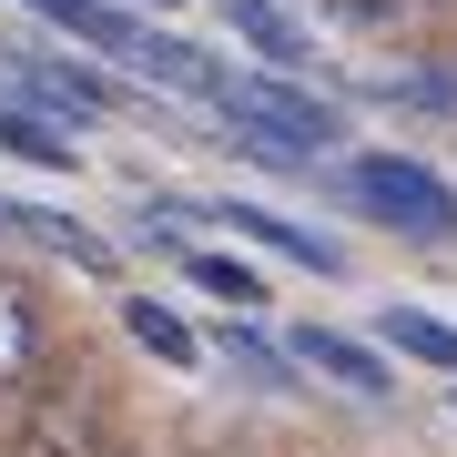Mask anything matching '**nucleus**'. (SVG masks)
<instances>
[{"label": "nucleus", "instance_id": "1", "mask_svg": "<svg viewBox=\"0 0 457 457\" xmlns=\"http://www.w3.org/2000/svg\"><path fill=\"white\" fill-rule=\"evenodd\" d=\"M122 437H132V396H122V366L102 356V345L62 336V356H51V376L31 386V407L11 417L0 457H112Z\"/></svg>", "mask_w": 457, "mask_h": 457}, {"label": "nucleus", "instance_id": "2", "mask_svg": "<svg viewBox=\"0 0 457 457\" xmlns=\"http://www.w3.org/2000/svg\"><path fill=\"white\" fill-rule=\"evenodd\" d=\"M213 112H224V143L245 153V163H275V173H315V163L345 153V102L305 92V71L234 62L224 92H213Z\"/></svg>", "mask_w": 457, "mask_h": 457}, {"label": "nucleus", "instance_id": "3", "mask_svg": "<svg viewBox=\"0 0 457 457\" xmlns=\"http://www.w3.org/2000/svg\"><path fill=\"white\" fill-rule=\"evenodd\" d=\"M336 194L366 213L376 234H396V245L417 254H457V183L427 163V153H396V143H366L336 163Z\"/></svg>", "mask_w": 457, "mask_h": 457}, {"label": "nucleus", "instance_id": "4", "mask_svg": "<svg viewBox=\"0 0 457 457\" xmlns=\"http://www.w3.org/2000/svg\"><path fill=\"white\" fill-rule=\"evenodd\" d=\"M51 356H62V315H51L41 275L21 254H0V437H11V417L31 407V386L51 376Z\"/></svg>", "mask_w": 457, "mask_h": 457}, {"label": "nucleus", "instance_id": "5", "mask_svg": "<svg viewBox=\"0 0 457 457\" xmlns=\"http://www.w3.org/2000/svg\"><path fill=\"white\" fill-rule=\"evenodd\" d=\"M0 71H11V102H31V112L71 122V132H82V122H122V112H132V92L92 62V51H41V41H21Z\"/></svg>", "mask_w": 457, "mask_h": 457}, {"label": "nucleus", "instance_id": "6", "mask_svg": "<svg viewBox=\"0 0 457 457\" xmlns=\"http://www.w3.org/2000/svg\"><path fill=\"white\" fill-rule=\"evenodd\" d=\"M173 213H183V224L234 234V245H264L275 264H305V275H345V245H336V234L295 224V213H275V204H173Z\"/></svg>", "mask_w": 457, "mask_h": 457}, {"label": "nucleus", "instance_id": "7", "mask_svg": "<svg viewBox=\"0 0 457 457\" xmlns=\"http://www.w3.org/2000/svg\"><path fill=\"white\" fill-rule=\"evenodd\" d=\"M285 345H295V366L305 376H326V386H345V396H366V407H386L396 396V356L376 336H356V326H285Z\"/></svg>", "mask_w": 457, "mask_h": 457}, {"label": "nucleus", "instance_id": "8", "mask_svg": "<svg viewBox=\"0 0 457 457\" xmlns=\"http://www.w3.org/2000/svg\"><path fill=\"white\" fill-rule=\"evenodd\" d=\"M204 356L224 366V376H234L245 396H305V366H295V345H285V336H264L254 315H224Z\"/></svg>", "mask_w": 457, "mask_h": 457}, {"label": "nucleus", "instance_id": "9", "mask_svg": "<svg viewBox=\"0 0 457 457\" xmlns=\"http://www.w3.org/2000/svg\"><path fill=\"white\" fill-rule=\"evenodd\" d=\"M11 245H31V254H51V264H71V275H112V234H92L82 213H62V204H21L11 213Z\"/></svg>", "mask_w": 457, "mask_h": 457}, {"label": "nucleus", "instance_id": "10", "mask_svg": "<svg viewBox=\"0 0 457 457\" xmlns=\"http://www.w3.org/2000/svg\"><path fill=\"white\" fill-rule=\"evenodd\" d=\"M213 11H224V31L245 41L264 71H315V31L285 11V0H213Z\"/></svg>", "mask_w": 457, "mask_h": 457}, {"label": "nucleus", "instance_id": "11", "mask_svg": "<svg viewBox=\"0 0 457 457\" xmlns=\"http://www.w3.org/2000/svg\"><path fill=\"white\" fill-rule=\"evenodd\" d=\"M122 62L143 71V82H163V92H194V102H213V92H224V71H234V62H213V51L183 41V31H143Z\"/></svg>", "mask_w": 457, "mask_h": 457}, {"label": "nucleus", "instance_id": "12", "mask_svg": "<svg viewBox=\"0 0 457 457\" xmlns=\"http://www.w3.org/2000/svg\"><path fill=\"white\" fill-rule=\"evenodd\" d=\"M386 356H407V366H437V376H457V315H437V305H376V326H366Z\"/></svg>", "mask_w": 457, "mask_h": 457}, {"label": "nucleus", "instance_id": "13", "mask_svg": "<svg viewBox=\"0 0 457 457\" xmlns=\"http://www.w3.org/2000/svg\"><path fill=\"white\" fill-rule=\"evenodd\" d=\"M21 11H41L51 31H71L92 51V62H122L132 41H143V21H132V0H21Z\"/></svg>", "mask_w": 457, "mask_h": 457}, {"label": "nucleus", "instance_id": "14", "mask_svg": "<svg viewBox=\"0 0 457 457\" xmlns=\"http://www.w3.org/2000/svg\"><path fill=\"white\" fill-rule=\"evenodd\" d=\"M122 336H132V356H153V366H173V376L204 366V336L183 326L163 295H122Z\"/></svg>", "mask_w": 457, "mask_h": 457}, {"label": "nucleus", "instance_id": "15", "mask_svg": "<svg viewBox=\"0 0 457 457\" xmlns=\"http://www.w3.org/2000/svg\"><path fill=\"white\" fill-rule=\"evenodd\" d=\"M0 153L31 173H82V143H71V122L31 112V102H0Z\"/></svg>", "mask_w": 457, "mask_h": 457}, {"label": "nucleus", "instance_id": "16", "mask_svg": "<svg viewBox=\"0 0 457 457\" xmlns=\"http://www.w3.org/2000/svg\"><path fill=\"white\" fill-rule=\"evenodd\" d=\"M183 275H194L224 315H264V264H245V254H224V245H194L183 254Z\"/></svg>", "mask_w": 457, "mask_h": 457}, {"label": "nucleus", "instance_id": "17", "mask_svg": "<svg viewBox=\"0 0 457 457\" xmlns=\"http://www.w3.org/2000/svg\"><path fill=\"white\" fill-rule=\"evenodd\" d=\"M386 102H407L417 122H457V62H407L386 82Z\"/></svg>", "mask_w": 457, "mask_h": 457}, {"label": "nucleus", "instance_id": "18", "mask_svg": "<svg viewBox=\"0 0 457 457\" xmlns=\"http://www.w3.org/2000/svg\"><path fill=\"white\" fill-rule=\"evenodd\" d=\"M326 21L336 31H366V41H396L417 21V0H326Z\"/></svg>", "mask_w": 457, "mask_h": 457}, {"label": "nucleus", "instance_id": "19", "mask_svg": "<svg viewBox=\"0 0 457 457\" xmlns=\"http://www.w3.org/2000/svg\"><path fill=\"white\" fill-rule=\"evenodd\" d=\"M112 457H173V447H163V437H143V427H132V437H122Z\"/></svg>", "mask_w": 457, "mask_h": 457}, {"label": "nucleus", "instance_id": "20", "mask_svg": "<svg viewBox=\"0 0 457 457\" xmlns=\"http://www.w3.org/2000/svg\"><path fill=\"white\" fill-rule=\"evenodd\" d=\"M132 11H183V0H132Z\"/></svg>", "mask_w": 457, "mask_h": 457}]
</instances>
